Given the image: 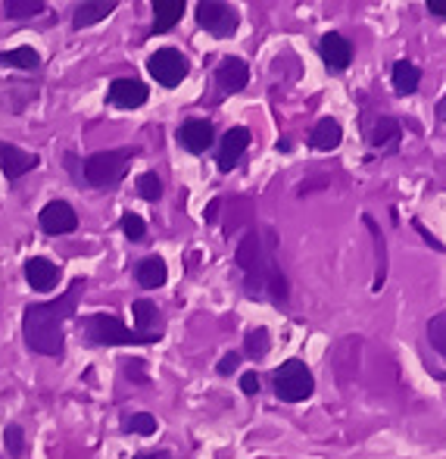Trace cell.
I'll use <instances>...</instances> for the list:
<instances>
[{
	"label": "cell",
	"mask_w": 446,
	"mask_h": 459,
	"mask_svg": "<svg viewBox=\"0 0 446 459\" xmlns=\"http://www.w3.org/2000/svg\"><path fill=\"white\" fill-rule=\"evenodd\" d=\"M278 241L275 231H247V238L237 247V266L247 275V294L256 300L284 303L287 300V281L278 269Z\"/></svg>",
	"instance_id": "6da1fadb"
},
{
	"label": "cell",
	"mask_w": 446,
	"mask_h": 459,
	"mask_svg": "<svg viewBox=\"0 0 446 459\" xmlns=\"http://www.w3.org/2000/svg\"><path fill=\"white\" fill-rule=\"evenodd\" d=\"M81 294V281H75L56 303H35L22 316V334L29 351L44 357H63L66 338H63V322L75 313V300Z\"/></svg>",
	"instance_id": "7a4b0ae2"
},
{
	"label": "cell",
	"mask_w": 446,
	"mask_h": 459,
	"mask_svg": "<svg viewBox=\"0 0 446 459\" xmlns=\"http://www.w3.org/2000/svg\"><path fill=\"white\" fill-rule=\"evenodd\" d=\"M315 378L306 368L303 359H287L284 366L275 368V394L284 403H300V400L313 397Z\"/></svg>",
	"instance_id": "3957f363"
},
{
	"label": "cell",
	"mask_w": 446,
	"mask_h": 459,
	"mask_svg": "<svg viewBox=\"0 0 446 459\" xmlns=\"http://www.w3.org/2000/svg\"><path fill=\"white\" fill-rule=\"evenodd\" d=\"M132 151H100L85 160V182L90 187H113L122 182L128 163H132Z\"/></svg>",
	"instance_id": "277c9868"
},
{
	"label": "cell",
	"mask_w": 446,
	"mask_h": 459,
	"mask_svg": "<svg viewBox=\"0 0 446 459\" xmlns=\"http://www.w3.org/2000/svg\"><path fill=\"white\" fill-rule=\"evenodd\" d=\"M85 332H88V341L90 344H100V347H116V344H144L132 328L125 325L122 319L116 316H90L85 319Z\"/></svg>",
	"instance_id": "5b68a950"
},
{
	"label": "cell",
	"mask_w": 446,
	"mask_h": 459,
	"mask_svg": "<svg viewBox=\"0 0 446 459\" xmlns=\"http://www.w3.org/2000/svg\"><path fill=\"white\" fill-rule=\"evenodd\" d=\"M193 16H197L200 29H206L216 38H231L237 31V22H241V16H237L235 6L219 4V0H203V4H197Z\"/></svg>",
	"instance_id": "8992f818"
},
{
	"label": "cell",
	"mask_w": 446,
	"mask_h": 459,
	"mask_svg": "<svg viewBox=\"0 0 446 459\" xmlns=\"http://www.w3.org/2000/svg\"><path fill=\"white\" fill-rule=\"evenodd\" d=\"M187 69L191 66H187L184 54L176 48H163V50H157V54L147 56V73H150L163 88L181 85V82L187 79Z\"/></svg>",
	"instance_id": "52a82bcc"
},
{
	"label": "cell",
	"mask_w": 446,
	"mask_h": 459,
	"mask_svg": "<svg viewBox=\"0 0 446 459\" xmlns=\"http://www.w3.org/2000/svg\"><path fill=\"white\" fill-rule=\"evenodd\" d=\"M38 222H41V229L47 231V235H69V231H75V225H79V216H75V210L66 200H54V204H47L41 210Z\"/></svg>",
	"instance_id": "ba28073f"
},
{
	"label": "cell",
	"mask_w": 446,
	"mask_h": 459,
	"mask_svg": "<svg viewBox=\"0 0 446 459\" xmlns=\"http://www.w3.org/2000/svg\"><path fill=\"white\" fill-rule=\"evenodd\" d=\"M147 97H150V91H147V85H144V82H138V79H116L113 85H109V91H107V100L113 103V107H119V109L144 107Z\"/></svg>",
	"instance_id": "9c48e42d"
},
{
	"label": "cell",
	"mask_w": 446,
	"mask_h": 459,
	"mask_svg": "<svg viewBox=\"0 0 446 459\" xmlns=\"http://www.w3.org/2000/svg\"><path fill=\"white\" fill-rule=\"evenodd\" d=\"M178 141L184 151L206 153L212 147V141H216V128H212V122H206V119H187L184 126L178 128Z\"/></svg>",
	"instance_id": "30bf717a"
},
{
	"label": "cell",
	"mask_w": 446,
	"mask_h": 459,
	"mask_svg": "<svg viewBox=\"0 0 446 459\" xmlns=\"http://www.w3.org/2000/svg\"><path fill=\"white\" fill-rule=\"evenodd\" d=\"M319 54H322V60H325V66L334 69V73H344V69L353 63L350 41H347L344 35H338V31H328V35L322 38V41H319Z\"/></svg>",
	"instance_id": "8fae6325"
},
{
	"label": "cell",
	"mask_w": 446,
	"mask_h": 459,
	"mask_svg": "<svg viewBox=\"0 0 446 459\" xmlns=\"http://www.w3.org/2000/svg\"><path fill=\"white\" fill-rule=\"evenodd\" d=\"M132 313H134V332H141V338H144V344H153V341L163 338V316H159V309L153 307L150 300H134L132 303Z\"/></svg>",
	"instance_id": "7c38bea8"
},
{
	"label": "cell",
	"mask_w": 446,
	"mask_h": 459,
	"mask_svg": "<svg viewBox=\"0 0 446 459\" xmlns=\"http://www.w3.org/2000/svg\"><path fill=\"white\" fill-rule=\"evenodd\" d=\"M35 166H38L35 153H25V151H19L16 144L0 141V169H4L6 182H16V178H22L25 172H31Z\"/></svg>",
	"instance_id": "4fadbf2b"
},
{
	"label": "cell",
	"mask_w": 446,
	"mask_h": 459,
	"mask_svg": "<svg viewBox=\"0 0 446 459\" xmlns=\"http://www.w3.org/2000/svg\"><path fill=\"white\" fill-rule=\"evenodd\" d=\"M247 147H250V132H247V128H244V126L231 128V132L222 138V147H219V153H216V166L222 172H231Z\"/></svg>",
	"instance_id": "5bb4252c"
},
{
	"label": "cell",
	"mask_w": 446,
	"mask_h": 459,
	"mask_svg": "<svg viewBox=\"0 0 446 459\" xmlns=\"http://www.w3.org/2000/svg\"><path fill=\"white\" fill-rule=\"evenodd\" d=\"M216 82H219V88H222L225 94H241L244 88H247V82H250L247 63L237 60V56H225V60L219 63V69H216Z\"/></svg>",
	"instance_id": "9a60e30c"
},
{
	"label": "cell",
	"mask_w": 446,
	"mask_h": 459,
	"mask_svg": "<svg viewBox=\"0 0 446 459\" xmlns=\"http://www.w3.org/2000/svg\"><path fill=\"white\" fill-rule=\"evenodd\" d=\"M399 138H403V128H399V122L390 119V116H381V119L374 122L372 134H368V141H372V151H378L381 157H384V153H397L399 151Z\"/></svg>",
	"instance_id": "2e32d148"
},
{
	"label": "cell",
	"mask_w": 446,
	"mask_h": 459,
	"mask_svg": "<svg viewBox=\"0 0 446 459\" xmlns=\"http://www.w3.org/2000/svg\"><path fill=\"white\" fill-rule=\"evenodd\" d=\"M25 281H29L31 290L47 294V290H54L56 281H60V269H56L47 256H35V260L25 263Z\"/></svg>",
	"instance_id": "e0dca14e"
},
{
	"label": "cell",
	"mask_w": 446,
	"mask_h": 459,
	"mask_svg": "<svg viewBox=\"0 0 446 459\" xmlns=\"http://www.w3.org/2000/svg\"><path fill=\"white\" fill-rule=\"evenodd\" d=\"M116 0H90V4H79L73 13V29L81 31V29H90V25H97L100 19H107L109 13L116 10Z\"/></svg>",
	"instance_id": "ac0fdd59"
},
{
	"label": "cell",
	"mask_w": 446,
	"mask_h": 459,
	"mask_svg": "<svg viewBox=\"0 0 446 459\" xmlns=\"http://www.w3.org/2000/svg\"><path fill=\"white\" fill-rule=\"evenodd\" d=\"M184 6H187L184 0H157L153 4V31L166 35V31L176 29L181 16H184Z\"/></svg>",
	"instance_id": "d6986e66"
},
{
	"label": "cell",
	"mask_w": 446,
	"mask_h": 459,
	"mask_svg": "<svg viewBox=\"0 0 446 459\" xmlns=\"http://www.w3.org/2000/svg\"><path fill=\"white\" fill-rule=\"evenodd\" d=\"M340 141H344V128H340L338 119H322L309 134V144L315 151H334V147H340Z\"/></svg>",
	"instance_id": "ffe728a7"
},
{
	"label": "cell",
	"mask_w": 446,
	"mask_h": 459,
	"mask_svg": "<svg viewBox=\"0 0 446 459\" xmlns=\"http://www.w3.org/2000/svg\"><path fill=\"white\" fill-rule=\"evenodd\" d=\"M166 278H169V266H166L163 256H147V260L138 263V281H141V288H147V290L163 288Z\"/></svg>",
	"instance_id": "44dd1931"
},
{
	"label": "cell",
	"mask_w": 446,
	"mask_h": 459,
	"mask_svg": "<svg viewBox=\"0 0 446 459\" xmlns=\"http://www.w3.org/2000/svg\"><path fill=\"white\" fill-rule=\"evenodd\" d=\"M422 85V69L409 60L393 63V91L397 94H416Z\"/></svg>",
	"instance_id": "7402d4cb"
},
{
	"label": "cell",
	"mask_w": 446,
	"mask_h": 459,
	"mask_svg": "<svg viewBox=\"0 0 446 459\" xmlns=\"http://www.w3.org/2000/svg\"><path fill=\"white\" fill-rule=\"evenodd\" d=\"M0 66L4 69H38L41 66V54L35 48H13L0 54Z\"/></svg>",
	"instance_id": "603a6c76"
},
{
	"label": "cell",
	"mask_w": 446,
	"mask_h": 459,
	"mask_svg": "<svg viewBox=\"0 0 446 459\" xmlns=\"http://www.w3.org/2000/svg\"><path fill=\"white\" fill-rule=\"evenodd\" d=\"M365 225H368V231H372V238H374V250H378V273H374V290H381V288H384V278H387V260H384L387 244H384V235H381V229L374 225L372 216H365Z\"/></svg>",
	"instance_id": "cb8c5ba5"
},
{
	"label": "cell",
	"mask_w": 446,
	"mask_h": 459,
	"mask_svg": "<svg viewBox=\"0 0 446 459\" xmlns=\"http://www.w3.org/2000/svg\"><path fill=\"white\" fill-rule=\"evenodd\" d=\"M44 10V0H6L4 4V13L10 19H29V16H38Z\"/></svg>",
	"instance_id": "d4e9b609"
},
{
	"label": "cell",
	"mask_w": 446,
	"mask_h": 459,
	"mask_svg": "<svg viewBox=\"0 0 446 459\" xmlns=\"http://www.w3.org/2000/svg\"><path fill=\"white\" fill-rule=\"evenodd\" d=\"M428 341L441 357H446V313H437L428 322Z\"/></svg>",
	"instance_id": "484cf974"
},
{
	"label": "cell",
	"mask_w": 446,
	"mask_h": 459,
	"mask_svg": "<svg viewBox=\"0 0 446 459\" xmlns=\"http://www.w3.org/2000/svg\"><path fill=\"white\" fill-rule=\"evenodd\" d=\"M138 194L144 200H150V204H157V200L163 197V178H159L157 172H144V176L138 178Z\"/></svg>",
	"instance_id": "4316f807"
},
{
	"label": "cell",
	"mask_w": 446,
	"mask_h": 459,
	"mask_svg": "<svg viewBox=\"0 0 446 459\" xmlns=\"http://www.w3.org/2000/svg\"><path fill=\"white\" fill-rule=\"evenodd\" d=\"M247 353L250 357H266L269 353V347H271V341H269V332L266 328H253V332H247Z\"/></svg>",
	"instance_id": "83f0119b"
},
{
	"label": "cell",
	"mask_w": 446,
	"mask_h": 459,
	"mask_svg": "<svg viewBox=\"0 0 446 459\" xmlns=\"http://www.w3.org/2000/svg\"><path fill=\"white\" fill-rule=\"evenodd\" d=\"M125 431H134V435H153L157 431V419L150 412H134L132 419H125Z\"/></svg>",
	"instance_id": "f1b7e54d"
},
{
	"label": "cell",
	"mask_w": 446,
	"mask_h": 459,
	"mask_svg": "<svg viewBox=\"0 0 446 459\" xmlns=\"http://www.w3.org/2000/svg\"><path fill=\"white\" fill-rule=\"evenodd\" d=\"M4 444H6V454L13 459H19L25 450V431L19 429V425H10V429L4 431Z\"/></svg>",
	"instance_id": "f546056e"
},
{
	"label": "cell",
	"mask_w": 446,
	"mask_h": 459,
	"mask_svg": "<svg viewBox=\"0 0 446 459\" xmlns=\"http://www.w3.org/2000/svg\"><path fill=\"white\" fill-rule=\"evenodd\" d=\"M122 231H125L128 241H141V238H144V231H147V225H144V219H141V216L125 212V216H122Z\"/></svg>",
	"instance_id": "4dcf8cb0"
},
{
	"label": "cell",
	"mask_w": 446,
	"mask_h": 459,
	"mask_svg": "<svg viewBox=\"0 0 446 459\" xmlns=\"http://www.w3.org/2000/svg\"><path fill=\"white\" fill-rule=\"evenodd\" d=\"M237 366H241V353L231 351V353H225V357L219 359V366H216V368H219V375H231Z\"/></svg>",
	"instance_id": "1f68e13d"
},
{
	"label": "cell",
	"mask_w": 446,
	"mask_h": 459,
	"mask_svg": "<svg viewBox=\"0 0 446 459\" xmlns=\"http://www.w3.org/2000/svg\"><path fill=\"white\" fill-rule=\"evenodd\" d=\"M260 375H256V372H247V375H244V378H241V391L244 394H247V397H253V394H260Z\"/></svg>",
	"instance_id": "d6a6232c"
},
{
	"label": "cell",
	"mask_w": 446,
	"mask_h": 459,
	"mask_svg": "<svg viewBox=\"0 0 446 459\" xmlns=\"http://www.w3.org/2000/svg\"><path fill=\"white\" fill-rule=\"evenodd\" d=\"M416 229H418V231H422V238H425V241H428V244H431V247H437V250H446V247H443V244H441V241H437V238H431V231H425V225H422V222H418V219H416Z\"/></svg>",
	"instance_id": "836d02e7"
},
{
	"label": "cell",
	"mask_w": 446,
	"mask_h": 459,
	"mask_svg": "<svg viewBox=\"0 0 446 459\" xmlns=\"http://www.w3.org/2000/svg\"><path fill=\"white\" fill-rule=\"evenodd\" d=\"M431 16H446V0H428Z\"/></svg>",
	"instance_id": "e575fe53"
},
{
	"label": "cell",
	"mask_w": 446,
	"mask_h": 459,
	"mask_svg": "<svg viewBox=\"0 0 446 459\" xmlns=\"http://www.w3.org/2000/svg\"><path fill=\"white\" fill-rule=\"evenodd\" d=\"M138 459H176L172 454H141Z\"/></svg>",
	"instance_id": "d590c367"
},
{
	"label": "cell",
	"mask_w": 446,
	"mask_h": 459,
	"mask_svg": "<svg viewBox=\"0 0 446 459\" xmlns=\"http://www.w3.org/2000/svg\"><path fill=\"white\" fill-rule=\"evenodd\" d=\"M437 119H443V122H446V94H443V100L437 103Z\"/></svg>",
	"instance_id": "8d00e7d4"
}]
</instances>
